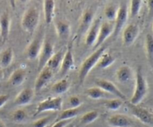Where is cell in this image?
Instances as JSON below:
<instances>
[{"label":"cell","mask_w":153,"mask_h":127,"mask_svg":"<svg viewBox=\"0 0 153 127\" xmlns=\"http://www.w3.org/2000/svg\"><path fill=\"white\" fill-rule=\"evenodd\" d=\"M26 78V71L22 68H17L10 74L8 79L9 84L12 86H19Z\"/></svg>","instance_id":"20"},{"label":"cell","mask_w":153,"mask_h":127,"mask_svg":"<svg viewBox=\"0 0 153 127\" xmlns=\"http://www.w3.org/2000/svg\"><path fill=\"white\" fill-rule=\"evenodd\" d=\"M117 11L118 7L116 4H108V5L105 7L104 13L106 19H108V22H113V21H115L117 15Z\"/></svg>","instance_id":"30"},{"label":"cell","mask_w":153,"mask_h":127,"mask_svg":"<svg viewBox=\"0 0 153 127\" xmlns=\"http://www.w3.org/2000/svg\"><path fill=\"white\" fill-rule=\"evenodd\" d=\"M74 66V58H73V52L70 46H68L67 51L65 52L60 67V74L64 76L67 74Z\"/></svg>","instance_id":"17"},{"label":"cell","mask_w":153,"mask_h":127,"mask_svg":"<svg viewBox=\"0 0 153 127\" xmlns=\"http://www.w3.org/2000/svg\"><path fill=\"white\" fill-rule=\"evenodd\" d=\"M80 113V109L79 108H70L68 109L61 111L59 114L55 118L54 122H58L62 120H74L76 117Z\"/></svg>","instance_id":"23"},{"label":"cell","mask_w":153,"mask_h":127,"mask_svg":"<svg viewBox=\"0 0 153 127\" xmlns=\"http://www.w3.org/2000/svg\"><path fill=\"white\" fill-rule=\"evenodd\" d=\"M147 4L148 7H149V11L152 12L153 14V0H149V1H147Z\"/></svg>","instance_id":"39"},{"label":"cell","mask_w":153,"mask_h":127,"mask_svg":"<svg viewBox=\"0 0 153 127\" xmlns=\"http://www.w3.org/2000/svg\"><path fill=\"white\" fill-rule=\"evenodd\" d=\"M34 95V91L32 88H24L15 97L13 102L18 106H25L31 102Z\"/></svg>","instance_id":"15"},{"label":"cell","mask_w":153,"mask_h":127,"mask_svg":"<svg viewBox=\"0 0 153 127\" xmlns=\"http://www.w3.org/2000/svg\"><path fill=\"white\" fill-rule=\"evenodd\" d=\"M99 116H100V113L97 111H91L87 112L85 114L82 115L80 122L83 125H88V124L92 123L93 122L97 120Z\"/></svg>","instance_id":"29"},{"label":"cell","mask_w":153,"mask_h":127,"mask_svg":"<svg viewBox=\"0 0 153 127\" xmlns=\"http://www.w3.org/2000/svg\"><path fill=\"white\" fill-rule=\"evenodd\" d=\"M0 127H7L6 126V124L0 119Z\"/></svg>","instance_id":"41"},{"label":"cell","mask_w":153,"mask_h":127,"mask_svg":"<svg viewBox=\"0 0 153 127\" xmlns=\"http://www.w3.org/2000/svg\"><path fill=\"white\" fill-rule=\"evenodd\" d=\"M105 46H100L84 61L79 71V80L81 84L83 83L90 72L92 70L94 67L97 66V62L102 55L105 52Z\"/></svg>","instance_id":"2"},{"label":"cell","mask_w":153,"mask_h":127,"mask_svg":"<svg viewBox=\"0 0 153 127\" xmlns=\"http://www.w3.org/2000/svg\"><path fill=\"white\" fill-rule=\"evenodd\" d=\"M143 1L141 0H131L130 1V15L134 18L138 15L141 9Z\"/></svg>","instance_id":"32"},{"label":"cell","mask_w":153,"mask_h":127,"mask_svg":"<svg viewBox=\"0 0 153 127\" xmlns=\"http://www.w3.org/2000/svg\"><path fill=\"white\" fill-rule=\"evenodd\" d=\"M146 50L148 60L149 63L153 64V35L151 34H146Z\"/></svg>","instance_id":"31"},{"label":"cell","mask_w":153,"mask_h":127,"mask_svg":"<svg viewBox=\"0 0 153 127\" xmlns=\"http://www.w3.org/2000/svg\"><path fill=\"white\" fill-rule=\"evenodd\" d=\"M94 16H95V10L93 7H88L84 11L78 29V34L79 36H82L87 33L95 19Z\"/></svg>","instance_id":"8"},{"label":"cell","mask_w":153,"mask_h":127,"mask_svg":"<svg viewBox=\"0 0 153 127\" xmlns=\"http://www.w3.org/2000/svg\"><path fill=\"white\" fill-rule=\"evenodd\" d=\"M52 117L48 116L45 117L40 118L33 123V127H48L49 126Z\"/></svg>","instance_id":"35"},{"label":"cell","mask_w":153,"mask_h":127,"mask_svg":"<svg viewBox=\"0 0 153 127\" xmlns=\"http://www.w3.org/2000/svg\"><path fill=\"white\" fill-rule=\"evenodd\" d=\"M87 96L92 100H100L105 97L107 93L99 87H92L86 91Z\"/></svg>","instance_id":"28"},{"label":"cell","mask_w":153,"mask_h":127,"mask_svg":"<svg viewBox=\"0 0 153 127\" xmlns=\"http://www.w3.org/2000/svg\"><path fill=\"white\" fill-rule=\"evenodd\" d=\"M69 103L72 108H79L82 105V101L77 96H72L69 99Z\"/></svg>","instance_id":"36"},{"label":"cell","mask_w":153,"mask_h":127,"mask_svg":"<svg viewBox=\"0 0 153 127\" xmlns=\"http://www.w3.org/2000/svg\"><path fill=\"white\" fill-rule=\"evenodd\" d=\"M10 30V18L7 11L4 12L0 16V37L2 43L8 38Z\"/></svg>","instance_id":"16"},{"label":"cell","mask_w":153,"mask_h":127,"mask_svg":"<svg viewBox=\"0 0 153 127\" xmlns=\"http://www.w3.org/2000/svg\"><path fill=\"white\" fill-rule=\"evenodd\" d=\"M55 31L57 35L59 37H67L70 33V25L67 22L62 21H58L55 23Z\"/></svg>","instance_id":"26"},{"label":"cell","mask_w":153,"mask_h":127,"mask_svg":"<svg viewBox=\"0 0 153 127\" xmlns=\"http://www.w3.org/2000/svg\"><path fill=\"white\" fill-rule=\"evenodd\" d=\"M96 85L107 94L116 96L118 97V99L123 101L126 100V97L124 95V94H123L122 91L110 81L106 80V79H98L96 81Z\"/></svg>","instance_id":"9"},{"label":"cell","mask_w":153,"mask_h":127,"mask_svg":"<svg viewBox=\"0 0 153 127\" xmlns=\"http://www.w3.org/2000/svg\"><path fill=\"white\" fill-rule=\"evenodd\" d=\"M43 40L40 37H37L31 42L27 49V58L29 60H35L38 58L43 46Z\"/></svg>","instance_id":"18"},{"label":"cell","mask_w":153,"mask_h":127,"mask_svg":"<svg viewBox=\"0 0 153 127\" xmlns=\"http://www.w3.org/2000/svg\"><path fill=\"white\" fill-rule=\"evenodd\" d=\"M54 46L49 40H43V46L41 51L38 57V64L37 69L39 72L43 70L47 64V62L50 59L51 57L54 55Z\"/></svg>","instance_id":"7"},{"label":"cell","mask_w":153,"mask_h":127,"mask_svg":"<svg viewBox=\"0 0 153 127\" xmlns=\"http://www.w3.org/2000/svg\"><path fill=\"white\" fill-rule=\"evenodd\" d=\"M52 77H53V71L49 67H45L43 70H40L34 83V93H37L41 91Z\"/></svg>","instance_id":"13"},{"label":"cell","mask_w":153,"mask_h":127,"mask_svg":"<svg viewBox=\"0 0 153 127\" xmlns=\"http://www.w3.org/2000/svg\"><path fill=\"white\" fill-rule=\"evenodd\" d=\"M66 127H73V123H70V124H69V125L67 126H66Z\"/></svg>","instance_id":"42"},{"label":"cell","mask_w":153,"mask_h":127,"mask_svg":"<svg viewBox=\"0 0 153 127\" xmlns=\"http://www.w3.org/2000/svg\"><path fill=\"white\" fill-rule=\"evenodd\" d=\"M63 107V100L61 97H49L38 103L34 115L46 111H60Z\"/></svg>","instance_id":"4"},{"label":"cell","mask_w":153,"mask_h":127,"mask_svg":"<svg viewBox=\"0 0 153 127\" xmlns=\"http://www.w3.org/2000/svg\"><path fill=\"white\" fill-rule=\"evenodd\" d=\"M55 4L53 0H44L43 1V13H44L45 22L47 25L52 22L55 14Z\"/></svg>","instance_id":"21"},{"label":"cell","mask_w":153,"mask_h":127,"mask_svg":"<svg viewBox=\"0 0 153 127\" xmlns=\"http://www.w3.org/2000/svg\"><path fill=\"white\" fill-rule=\"evenodd\" d=\"M133 77V70L127 65H123L117 69L116 72V79L120 83L126 84L131 80Z\"/></svg>","instance_id":"19"},{"label":"cell","mask_w":153,"mask_h":127,"mask_svg":"<svg viewBox=\"0 0 153 127\" xmlns=\"http://www.w3.org/2000/svg\"><path fill=\"white\" fill-rule=\"evenodd\" d=\"M40 22V11L34 6H31L26 9L22 16L21 25L26 32L32 34L37 28Z\"/></svg>","instance_id":"3"},{"label":"cell","mask_w":153,"mask_h":127,"mask_svg":"<svg viewBox=\"0 0 153 127\" xmlns=\"http://www.w3.org/2000/svg\"><path fill=\"white\" fill-rule=\"evenodd\" d=\"M107 122L111 127H132L134 125V120L131 117L122 114L111 115L108 118Z\"/></svg>","instance_id":"11"},{"label":"cell","mask_w":153,"mask_h":127,"mask_svg":"<svg viewBox=\"0 0 153 127\" xmlns=\"http://www.w3.org/2000/svg\"><path fill=\"white\" fill-rule=\"evenodd\" d=\"M73 120H62V121H58V122H54L52 126L50 127H66L68 126L69 124L73 123Z\"/></svg>","instance_id":"37"},{"label":"cell","mask_w":153,"mask_h":127,"mask_svg":"<svg viewBox=\"0 0 153 127\" xmlns=\"http://www.w3.org/2000/svg\"><path fill=\"white\" fill-rule=\"evenodd\" d=\"M123 101L120 99H114V100H108L105 102L104 105L106 108L111 111H117L122 107Z\"/></svg>","instance_id":"34"},{"label":"cell","mask_w":153,"mask_h":127,"mask_svg":"<svg viewBox=\"0 0 153 127\" xmlns=\"http://www.w3.org/2000/svg\"><path fill=\"white\" fill-rule=\"evenodd\" d=\"M114 23L112 22H102L101 26H100V31H99L98 37L96 41L94 47H100L102 44L105 41L106 39L110 37L114 32Z\"/></svg>","instance_id":"12"},{"label":"cell","mask_w":153,"mask_h":127,"mask_svg":"<svg viewBox=\"0 0 153 127\" xmlns=\"http://www.w3.org/2000/svg\"><path fill=\"white\" fill-rule=\"evenodd\" d=\"M102 21L100 18H97L94 19L92 25L90 27L88 31L86 33V37H85V44L87 46H92L95 45L96 41L98 37L99 31H100V26H101Z\"/></svg>","instance_id":"14"},{"label":"cell","mask_w":153,"mask_h":127,"mask_svg":"<svg viewBox=\"0 0 153 127\" xmlns=\"http://www.w3.org/2000/svg\"><path fill=\"white\" fill-rule=\"evenodd\" d=\"M152 28H153V25H152Z\"/></svg>","instance_id":"43"},{"label":"cell","mask_w":153,"mask_h":127,"mask_svg":"<svg viewBox=\"0 0 153 127\" xmlns=\"http://www.w3.org/2000/svg\"><path fill=\"white\" fill-rule=\"evenodd\" d=\"M128 108L131 111V114L134 117L143 123L149 126L153 127V114L151 113L147 109L139 107L138 105H133L130 103L128 104Z\"/></svg>","instance_id":"6"},{"label":"cell","mask_w":153,"mask_h":127,"mask_svg":"<svg viewBox=\"0 0 153 127\" xmlns=\"http://www.w3.org/2000/svg\"><path fill=\"white\" fill-rule=\"evenodd\" d=\"M140 34V28L136 24H129L123 33V43L126 46H130L134 43Z\"/></svg>","instance_id":"10"},{"label":"cell","mask_w":153,"mask_h":127,"mask_svg":"<svg viewBox=\"0 0 153 127\" xmlns=\"http://www.w3.org/2000/svg\"><path fill=\"white\" fill-rule=\"evenodd\" d=\"M11 119L16 123H22L27 119L26 112L22 109H17L12 114Z\"/></svg>","instance_id":"33"},{"label":"cell","mask_w":153,"mask_h":127,"mask_svg":"<svg viewBox=\"0 0 153 127\" xmlns=\"http://www.w3.org/2000/svg\"><path fill=\"white\" fill-rule=\"evenodd\" d=\"M9 98H10V96L8 94H1V95H0V108H2L7 102Z\"/></svg>","instance_id":"38"},{"label":"cell","mask_w":153,"mask_h":127,"mask_svg":"<svg viewBox=\"0 0 153 127\" xmlns=\"http://www.w3.org/2000/svg\"><path fill=\"white\" fill-rule=\"evenodd\" d=\"M70 88V82L67 79H62L61 80L58 81L56 83L53 85L52 88V91L55 94H63L64 93L67 92Z\"/></svg>","instance_id":"25"},{"label":"cell","mask_w":153,"mask_h":127,"mask_svg":"<svg viewBox=\"0 0 153 127\" xmlns=\"http://www.w3.org/2000/svg\"><path fill=\"white\" fill-rule=\"evenodd\" d=\"M148 93V85L146 79L142 73L141 67H139L136 72L135 88L131 98L130 99V104L137 105L146 97Z\"/></svg>","instance_id":"1"},{"label":"cell","mask_w":153,"mask_h":127,"mask_svg":"<svg viewBox=\"0 0 153 127\" xmlns=\"http://www.w3.org/2000/svg\"><path fill=\"white\" fill-rule=\"evenodd\" d=\"M13 60V51L11 48H7L2 52L0 58V66L6 68L11 64Z\"/></svg>","instance_id":"27"},{"label":"cell","mask_w":153,"mask_h":127,"mask_svg":"<svg viewBox=\"0 0 153 127\" xmlns=\"http://www.w3.org/2000/svg\"><path fill=\"white\" fill-rule=\"evenodd\" d=\"M64 55V49H60L58 52L54 53V55L51 57V58L47 62V64H46V67H49V68L51 69L52 71L55 70H57L58 67H61V62H62Z\"/></svg>","instance_id":"22"},{"label":"cell","mask_w":153,"mask_h":127,"mask_svg":"<svg viewBox=\"0 0 153 127\" xmlns=\"http://www.w3.org/2000/svg\"><path fill=\"white\" fill-rule=\"evenodd\" d=\"M116 59L113 55L105 52L100 57L96 67L99 69H106L111 66L115 62Z\"/></svg>","instance_id":"24"},{"label":"cell","mask_w":153,"mask_h":127,"mask_svg":"<svg viewBox=\"0 0 153 127\" xmlns=\"http://www.w3.org/2000/svg\"><path fill=\"white\" fill-rule=\"evenodd\" d=\"M4 78V70L1 68H0V81Z\"/></svg>","instance_id":"40"},{"label":"cell","mask_w":153,"mask_h":127,"mask_svg":"<svg viewBox=\"0 0 153 127\" xmlns=\"http://www.w3.org/2000/svg\"><path fill=\"white\" fill-rule=\"evenodd\" d=\"M128 18V4L126 1H122L118 7L117 15L114 21V28L113 34L114 37L117 36L123 28L124 25L126 23Z\"/></svg>","instance_id":"5"}]
</instances>
